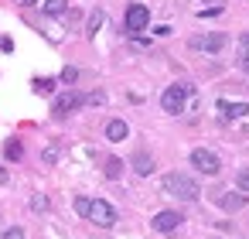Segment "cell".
<instances>
[{
	"label": "cell",
	"instance_id": "11",
	"mask_svg": "<svg viewBox=\"0 0 249 239\" xmlns=\"http://www.w3.org/2000/svg\"><path fill=\"white\" fill-rule=\"evenodd\" d=\"M130 164H133V171H137L140 178H147V174H154V157H150L147 150H137Z\"/></svg>",
	"mask_w": 249,
	"mask_h": 239
},
{
	"label": "cell",
	"instance_id": "9",
	"mask_svg": "<svg viewBox=\"0 0 249 239\" xmlns=\"http://www.w3.org/2000/svg\"><path fill=\"white\" fill-rule=\"evenodd\" d=\"M215 205L225 208V212H239V208L246 205V195H242V191H218V195H215Z\"/></svg>",
	"mask_w": 249,
	"mask_h": 239
},
{
	"label": "cell",
	"instance_id": "16",
	"mask_svg": "<svg viewBox=\"0 0 249 239\" xmlns=\"http://www.w3.org/2000/svg\"><path fill=\"white\" fill-rule=\"evenodd\" d=\"M4 154H7V161H21V154H24L21 140H7V144H4Z\"/></svg>",
	"mask_w": 249,
	"mask_h": 239
},
{
	"label": "cell",
	"instance_id": "12",
	"mask_svg": "<svg viewBox=\"0 0 249 239\" xmlns=\"http://www.w3.org/2000/svg\"><path fill=\"white\" fill-rule=\"evenodd\" d=\"M126 137H130V127H126L123 120H109V123H106V140L120 144V140H126Z\"/></svg>",
	"mask_w": 249,
	"mask_h": 239
},
{
	"label": "cell",
	"instance_id": "14",
	"mask_svg": "<svg viewBox=\"0 0 249 239\" xmlns=\"http://www.w3.org/2000/svg\"><path fill=\"white\" fill-rule=\"evenodd\" d=\"M48 18H58V14H65L69 11V0H45V7H41Z\"/></svg>",
	"mask_w": 249,
	"mask_h": 239
},
{
	"label": "cell",
	"instance_id": "7",
	"mask_svg": "<svg viewBox=\"0 0 249 239\" xmlns=\"http://www.w3.org/2000/svg\"><path fill=\"white\" fill-rule=\"evenodd\" d=\"M225 41H229V38H225L222 31H208V35H195L188 45H191L195 52H208V55H215V52L225 48Z\"/></svg>",
	"mask_w": 249,
	"mask_h": 239
},
{
	"label": "cell",
	"instance_id": "13",
	"mask_svg": "<svg viewBox=\"0 0 249 239\" xmlns=\"http://www.w3.org/2000/svg\"><path fill=\"white\" fill-rule=\"evenodd\" d=\"M239 69L249 75V31L239 35Z\"/></svg>",
	"mask_w": 249,
	"mask_h": 239
},
{
	"label": "cell",
	"instance_id": "15",
	"mask_svg": "<svg viewBox=\"0 0 249 239\" xmlns=\"http://www.w3.org/2000/svg\"><path fill=\"white\" fill-rule=\"evenodd\" d=\"M99 28H103V11H92V14H89V24H86V35H89V38H96V31H99Z\"/></svg>",
	"mask_w": 249,
	"mask_h": 239
},
{
	"label": "cell",
	"instance_id": "28",
	"mask_svg": "<svg viewBox=\"0 0 249 239\" xmlns=\"http://www.w3.org/2000/svg\"><path fill=\"white\" fill-rule=\"evenodd\" d=\"M208 4H215V7H222V0H208Z\"/></svg>",
	"mask_w": 249,
	"mask_h": 239
},
{
	"label": "cell",
	"instance_id": "27",
	"mask_svg": "<svg viewBox=\"0 0 249 239\" xmlns=\"http://www.w3.org/2000/svg\"><path fill=\"white\" fill-rule=\"evenodd\" d=\"M14 4H21V7H31V4H38V0H14Z\"/></svg>",
	"mask_w": 249,
	"mask_h": 239
},
{
	"label": "cell",
	"instance_id": "25",
	"mask_svg": "<svg viewBox=\"0 0 249 239\" xmlns=\"http://www.w3.org/2000/svg\"><path fill=\"white\" fill-rule=\"evenodd\" d=\"M154 35H160V38H167V35H171V28H167V24H157V28H154Z\"/></svg>",
	"mask_w": 249,
	"mask_h": 239
},
{
	"label": "cell",
	"instance_id": "10",
	"mask_svg": "<svg viewBox=\"0 0 249 239\" xmlns=\"http://www.w3.org/2000/svg\"><path fill=\"white\" fill-rule=\"evenodd\" d=\"M215 106H218V113H222L225 120H239V116H249V103H229V99H218Z\"/></svg>",
	"mask_w": 249,
	"mask_h": 239
},
{
	"label": "cell",
	"instance_id": "22",
	"mask_svg": "<svg viewBox=\"0 0 249 239\" xmlns=\"http://www.w3.org/2000/svg\"><path fill=\"white\" fill-rule=\"evenodd\" d=\"M4 239H24V229H21V225H11V229L4 232Z\"/></svg>",
	"mask_w": 249,
	"mask_h": 239
},
{
	"label": "cell",
	"instance_id": "21",
	"mask_svg": "<svg viewBox=\"0 0 249 239\" xmlns=\"http://www.w3.org/2000/svg\"><path fill=\"white\" fill-rule=\"evenodd\" d=\"M86 208H89V198H86V195H79V198H75V212H79L82 219H86Z\"/></svg>",
	"mask_w": 249,
	"mask_h": 239
},
{
	"label": "cell",
	"instance_id": "1",
	"mask_svg": "<svg viewBox=\"0 0 249 239\" xmlns=\"http://www.w3.org/2000/svg\"><path fill=\"white\" fill-rule=\"evenodd\" d=\"M164 191L174 195V198H181V202H198V198H201L198 181H195L191 174H184V171H171V174H164Z\"/></svg>",
	"mask_w": 249,
	"mask_h": 239
},
{
	"label": "cell",
	"instance_id": "8",
	"mask_svg": "<svg viewBox=\"0 0 249 239\" xmlns=\"http://www.w3.org/2000/svg\"><path fill=\"white\" fill-rule=\"evenodd\" d=\"M181 222H184V215H181V212H174V208H164V212H157V215L150 219L154 232H174Z\"/></svg>",
	"mask_w": 249,
	"mask_h": 239
},
{
	"label": "cell",
	"instance_id": "19",
	"mask_svg": "<svg viewBox=\"0 0 249 239\" xmlns=\"http://www.w3.org/2000/svg\"><path fill=\"white\" fill-rule=\"evenodd\" d=\"M235 188H239V191H242V195H246V191H249V167H242V171H239V174H235Z\"/></svg>",
	"mask_w": 249,
	"mask_h": 239
},
{
	"label": "cell",
	"instance_id": "6",
	"mask_svg": "<svg viewBox=\"0 0 249 239\" xmlns=\"http://www.w3.org/2000/svg\"><path fill=\"white\" fill-rule=\"evenodd\" d=\"M147 24H150V11L143 4H130L126 7V18H123L126 35H140V31H147Z\"/></svg>",
	"mask_w": 249,
	"mask_h": 239
},
{
	"label": "cell",
	"instance_id": "20",
	"mask_svg": "<svg viewBox=\"0 0 249 239\" xmlns=\"http://www.w3.org/2000/svg\"><path fill=\"white\" fill-rule=\"evenodd\" d=\"M62 82H65V86H72V82H79V69H72V65H69V69L62 72Z\"/></svg>",
	"mask_w": 249,
	"mask_h": 239
},
{
	"label": "cell",
	"instance_id": "24",
	"mask_svg": "<svg viewBox=\"0 0 249 239\" xmlns=\"http://www.w3.org/2000/svg\"><path fill=\"white\" fill-rule=\"evenodd\" d=\"M45 161L55 164V161H58V147H48V150H45Z\"/></svg>",
	"mask_w": 249,
	"mask_h": 239
},
{
	"label": "cell",
	"instance_id": "26",
	"mask_svg": "<svg viewBox=\"0 0 249 239\" xmlns=\"http://www.w3.org/2000/svg\"><path fill=\"white\" fill-rule=\"evenodd\" d=\"M7 178H11V174H7V167H0V184H7Z\"/></svg>",
	"mask_w": 249,
	"mask_h": 239
},
{
	"label": "cell",
	"instance_id": "18",
	"mask_svg": "<svg viewBox=\"0 0 249 239\" xmlns=\"http://www.w3.org/2000/svg\"><path fill=\"white\" fill-rule=\"evenodd\" d=\"M52 89H55V79H35V92L38 96H48Z\"/></svg>",
	"mask_w": 249,
	"mask_h": 239
},
{
	"label": "cell",
	"instance_id": "3",
	"mask_svg": "<svg viewBox=\"0 0 249 239\" xmlns=\"http://www.w3.org/2000/svg\"><path fill=\"white\" fill-rule=\"evenodd\" d=\"M188 96H191V86H167L164 92H160V106H164V113H171V116H178V113H184V103H188Z\"/></svg>",
	"mask_w": 249,
	"mask_h": 239
},
{
	"label": "cell",
	"instance_id": "2",
	"mask_svg": "<svg viewBox=\"0 0 249 239\" xmlns=\"http://www.w3.org/2000/svg\"><path fill=\"white\" fill-rule=\"evenodd\" d=\"M86 219H89L92 225H99V229H113V225L120 222V212H116L109 202H103V198H89Z\"/></svg>",
	"mask_w": 249,
	"mask_h": 239
},
{
	"label": "cell",
	"instance_id": "4",
	"mask_svg": "<svg viewBox=\"0 0 249 239\" xmlns=\"http://www.w3.org/2000/svg\"><path fill=\"white\" fill-rule=\"evenodd\" d=\"M191 167H195L198 174H208V178H215V174L222 171V161H218V154H215V150L195 147V150H191Z\"/></svg>",
	"mask_w": 249,
	"mask_h": 239
},
{
	"label": "cell",
	"instance_id": "5",
	"mask_svg": "<svg viewBox=\"0 0 249 239\" xmlns=\"http://www.w3.org/2000/svg\"><path fill=\"white\" fill-rule=\"evenodd\" d=\"M82 106H86V96L75 92V89H69V92H58V96H55L52 113H55V116H72V113L82 110Z\"/></svg>",
	"mask_w": 249,
	"mask_h": 239
},
{
	"label": "cell",
	"instance_id": "17",
	"mask_svg": "<svg viewBox=\"0 0 249 239\" xmlns=\"http://www.w3.org/2000/svg\"><path fill=\"white\" fill-rule=\"evenodd\" d=\"M103 171H106V178H120V174H123V161H120V157H109Z\"/></svg>",
	"mask_w": 249,
	"mask_h": 239
},
{
	"label": "cell",
	"instance_id": "23",
	"mask_svg": "<svg viewBox=\"0 0 249 239\" xmlns=\"http://www.w3.org/2000/svg\"><path fill=\"white\" fill-rule=\"evenodd\" d=\"M31 205H35L38 212H45V208H48V198H45V195H35V202H31Z\"/></svg>",
	"mask_w": 249,
	"mask_h": 239
}]
</instances>
